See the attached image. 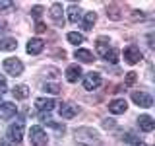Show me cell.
<instances>
[{"label": "cell", "mask_w": 155, "mask_h": 146, "mask_svg": "<svg viewBox=\"0 0 155 146\" xmlns=\"http://www.w3.org/2000/svg\"><path fill=\"white\" fill-rule=\"evenodd\" d=\"M76 142L80 146H99L101 138H99V133L89 127H81V129L76 130Z\"/></svg>", "instance_id": "1"}, {"label": "cell", "mask_w": 155, "mask_h": 146, "mask_svg": "<svg viewBox=\"0 0 155 146\" xmlns=\"http://www.w3.org/2000/svg\"><path fill=\"white\" fill-rule=\"evenodd\" d=\"M29 140H31V146H45L48 136H47L45 130H43V127L35 125V127L29 129Z\"/></svg>", "instance_id": "2"}, {"label": "cell", "mask_w": 155, "mask_h": 146, "mask_svg": "<svg viewBox=\"0 0 155 146\" xmlns=\"http://www.w3.org/2000/svg\"><path fill=\"white\" fill-rule=\"evenodd\" d=\"M2 66L6 70V74H12V76H19L23 72V62L19 58H6L2 62Z\"/></svg>", "instance_id": "3"}, {"label": "cell", "mask_w": 155, "mask_h": 146, "mask_svg": "<svg viewBox=\"0 0 155 146\" xmlns=\"http://www.w3.org/2000/svg\"><path fill=\"white\" fill-rule=\"evenodd\" d=\"M6 136L12 140V142H16V144L21 142V140H23V123H21V121H18V123H12V125H10Z\"/></svg>", "instance_id": "4"}, {"label": "cell", "mask_w": 155, "mask_h": 146, "mask_svg": "<svg viewBox=\"0 0 155 146\" xmlns=\"http://www.w3.org/2000/svg\"><path fill=\"white\" fill-rule=\"evenodd\" d=\"M124 61L128 64H136V62L142 61V51H140L138 45H128L124 49Z\"/></svg>", "instance_id": "5"}, {"label": "cell", "mask_w": 155, "mask_h": 146, "mask_svg": "<svg viewBox=\"0 0 155 146\" xmlns=\"http://www.w3.org/2000/svg\"><path fill=\"white\" fill-rule=\"evenodd\" d=\"M51 19L56 23L58 27H64V10H62L60 2H54L51 6Z\"/></svg>", "instance_id": "6"}, {"label": "cell", "mask_w": 155, "mask_h": 146, "mask_svg": "<svg viewBox=\"0 0 155 146\" xmlns=\"http://www.w3.org/2000/svg\"><path fill=\"white\" fill-rule=\"evenodd\" d=\"M101 86V74L99 72H87L84 78V88L85 90H97Z\"/></svg>", "instance_id": "7"}, {"label": "cell", "mask_w": 155, "mask_h": 146, "mask_svg": "<svg viewBox=\"0 0 155 146\" xmlns=\"http://www.w3.org/2000/svg\"><path fill=\"white\" fill-rule=\"evenodd\" d=\"M132 99H134V103H138L140 107H151L153 105V97L149 94H145V92H134Z\"/></svg>", "instance_id": "8"}, {"label": "cell", "mask_w": 155, "mask_h": 146, "mask_svg": "<svg viewBox=\"0 0 155 146\" xmlns=\"http://www.w3.org/2000/svg\"><path fill=\"white\" fill-rule=\"evenodd\" d=\"M54 99H51V97H37L35 99V107L41 113H51L52 109H54Z\"/></svg>", "instance_id": "9"}, {"label": "cell", "mask_w": 155, "mask_h": 146, "mask_svg": "<svg viewBox=\"0 0 155 146\" xmlns=\"http://www.w3.org/2000/svg\"><path fill=\"white\" fill-rule=\"evenodd\" d=\"M78 105L74 103H60V107H58V113H60L62 119H72V117L78 115Z\"/></svg>", "instance_id": "10"}, {"label": "cell", "mask_w": 155, "mask_h": 146, "mask_svg": "<svg viewBox=\"0 0 155 146\" xmlns=\"http://www.w3.org/2000/svg\"><path fill=\"white\" fill-rule=\"evenodd\" d=\"M16 111H18V107L12 103V101H2L0 103V117L2 119H12L14 115H16Z\"/></svg>", "instance_id": "11"}, {"label": "cell", "mask_w": 155, "mask_h": 146, "mask_svg": "<svg viewBox=\"0 0 155 146\" xmlns=\"http://www.w3.org/2000/svg\"><path fill=\"white\" fill-rule=\"evenodd\" d=\"M128 109V103H126V99H113L109 103V111L110 113H114V115H120V113H124V111Z\"/></svg>", "instance_id": "12"}, {"label": "cell", "mask_w": 155, "mask_h": 146, "mask_svg": "<svg viewBox=\"0 0 155 146\" xmlns=\"http://www.w3.org/2000/svg\"><path fill=\"white\" fill-rule=\"evenodd\" d=\"M43 49H45V41H43V39H39V37L29 39V43H27V53L29 55H39Z\"/></svg>", "instance_id": "13"}, {"label": "cell", "mask_w": 155, "mask_h": 146, "mask_svg": "<svg viewBox=\"0 0 155 146\" xmlns=\"http://www.w3.org/2000/svg\"><path fill=\"white\" fill-rule=\"evenodd\" d=\"M81 78V68H80V64H70L66 68V80L68 82H72V84H74V82H78Z\"/></svg>", "instance_id": "14"}, {"label": "cell", "mask_w": 155, "mask_h": 146, "mask_svg": "<svg viewBox=\"0 0 155 146\" xmlns=\"http://www.w3.org/2000/svg\"><path fill=\"white\" fill-rule=\"evenodd\" d=\"M138 125H140V129H142L143 133H151L155 129V121H153V117H149V115H142L138 119Z\"/></svg>", "instance_id": "15"}, {"label": "cell", "mask_w": 155, "mask_h": 146, "mask_svg": "<svg viewBox=\"0 0 155 146\" xmlns=\"http://www.w3.org/2000/svg\"><path fill=\"white\" fill-rule=\"evenodd\" d=\"M68 19H70L72 23H78L81 19V8L78 6V4H70V6H68Z\"/></svg>", "instance_id": "16"}, {"label": "cell", "mask_w": 155, "mask_h": 146, "mask_svg": "<svg viewBox=\"0 0 155 146\" xmlns=\"http://www.w3.org/2000/svg\"><path fill=\"white\" fill-rule=\"evenodd\" d=\"M12 94H14V97H16V99H27V97H29V88H27L25 84H18V86L12 90Z\"/></svg>", "instance_id": "17"}, {"label": "cell", "mask_w": 155, "mask_h": 146, "mask_svg": "<svg viewBox=\"0 0 155 146\" xmlns=\"http://www.w3.org/2000/svg\"><path fill=\"white\" fill-rule=\"evenodd\" d=\"M74 57L80 62H91V61H93V53L87 51V49H78V51L74 53Z\"/></svg>", "instance_id": "18"}, {"label": "cell", "mask_w": 155, "mask_h": 146, "mask_svg": "<svg viewBox=\"0 0 155 146\" xmlns=\"http://www.w3.org/2000/svg\"><path fill=\"white\" fill-rule=\"evenodd\" d=\"M109 49H110V45H109V39H107V37H99V39H97V53H99L101 57H105L107 53H109Z\"/></svg>", "instance_id": "19"}, {"label": "cell", "mask_w": 155, "mask_h": 146, "mask_svg": "<svg viewBox=\"0 0 155 146\" xmlns=\"http://www.w3.org/2000/svg\"><path fill=\"white\" fill-rule=\"evenodd\" d=\"M14 49H18L16 39H12V37L0 39V51H14Z\"/></svg>", "instance_id": "20"}, {"label": "cell", "mask_w": 155, "mask_h": 146, "mask_svg": "<svg viewBox=\"0 0 155 146\" xmlns=\"http://www.w3.org/2000/svg\"><path fill=\"white\" fill-rule=\"evenodd\" d=\"M66 39L72 43V45H80V43H84V41H85V37L81 35V33H78V31H70V33L66 35Z\"/></svg>", "instance_id": "21"}, {"label": "cell", "mask_w": 155, "mask_h": 146, "mask_svg": "<svg viewBox=\"0 0 155 146\" xmlns=\"http://www.w3.org/2000/svg\"><path fill=\"white\" fill-rule=\"evenodd\" d=\"M95 19H97V16H95V12H87L85 14V18H84V29H93V23H95Z\"/></svg>", "instance_id": "22"}, {"label": "cell", "mask_w": 155, "mask_h": 146, "mask_svg": "<svg viewBox=\"0 0 155 146\" xmlns=\"http://www.w3.org/2000/svg\"><path fill=\"white\" fill-rule=\"evenodd\" d=\"M43 90L45 92H48V94H60V86L58 84H43Z\"/></svg>", "instance_id": "23"}, {"label": "cell", "mask_w": 155, "mask_h": 146, "mask_svg": "<svg viewBox=\"0 0 155 146\" xmlns=\"http://www.w3.org/2000/svg\"><path fill=\"white\" fill-rule=\"evenodd\" d=\"M105 58L109 62H116V61H118V51H116V49H109V53L105 55Z\"/></svg>", "instance_id": "24"}, {"label": "cell", "mask_w": 155, "mask_h": 146, "mask_svg": "<svg viewBox=\"0 0 155 146\" xmlns=\"http://www.w3.org/2000/svg\"><path fill=\"white\" fill-rule=\"evenodd\" d=\"M14 2H8V0H0V10H12Z\"/></svg>", "instance_id": "25"}, {"label": "cell", "mask_w": 155, "mask_h": 146, "mask_svg": "<svg viewBox=\"0 0 155 146\" xmlns=\"http://www.w3.org/2000/svg\"><path fill=\"white\" fill-rule=\"evenodd\" d=\"M31 14H33V18H41V14H43V8L41 6H35L31 10Z\"/></svg>", "instance_id": "26"}, {"label": "cell", "mask_w": 155, "mask_h": 146, "mask_svg": "<svg viewBox=\"0 0 155 146\" xmlns=\"http://www.w3.org/2000/svg\"><path fill=\"white\" fill-rule=\"evenodd\" d=\"M45 29H47V27H45V23H43V22H37V23H35V31H37V33H43Z\"/></svg>", "instance_id": "27"}, {"label": "cell", "mask_w": 155, "mask_h": 146, "mask_svg": "<svg viewBox=\"0 0 155 146\" xmlns=\"http://www.w3.org/2000/svg\"><path fill=\"white\" fill-rule=\"evenodd\" d=\"M6 92V80H4V76L0 74V94H4Z\"/></svg>", "instance_id": "28"}, {"label": "cell", "mask_w": 155, "mask_h": 146, "mask_svg": "<svg viewBox=\"0 0 155 146\" xmlns=\"http://www.w3.org/2000/svg\"><path fill=\"white\" fill-rule=\"evenodd\" d=\"M136 80V72H128V78H126V84H132Z\"/></svg>", "instance_id": "29"}, {"label": "cell", "mask_w": 155, "mask_h": 146, "mask_svg": "<svg viewBox=\"0 0 155 146\" xmlns=\"http://www.w3.org/2000/svg\"><path fill=\"white\" fill-rule=\"evenodd\" d=\"M6 29H8V27H6V23L2 22V23H0V33H6Z\"/></svg>", "instance_id": "30"}, {"label": "cell", "mask_w": 155, "mask_h": 146, "mask_svg": "<svg viewBox=\"0 0 155 146\" xmlns=\"http://www.w3.org/2000/svg\"><path fill=\"white\" fill-rule=\"evenodd\" d=\"M132 146H147V144H145V142H142V140H136V142H134Z\"/></svg>", "instance_id": "31"}, {"label": "cell", "mask_w": 155, "mask_h": 146, "mask_svg": "<svg viewBox=\"0 0 155 146\" xmlns=\"http://www.w3.org/2000/svg\"><path fill=\"white\" fill-rule=\"evenodd\" d=\"M0 146H10V144H8V142H2V144H0Z\"/></svg>", "instance_id": "32"}]
</instances>
